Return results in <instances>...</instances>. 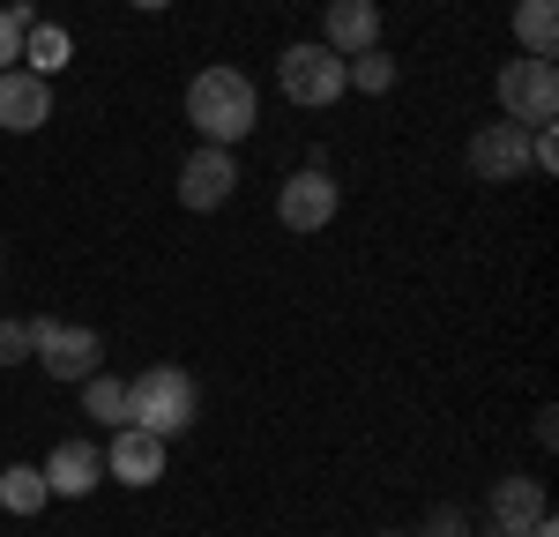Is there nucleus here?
Segmentation results:
<instances>
[{"label":"nucleus","instance_id":"nucleus-1","mask_svg":"<svg viewBox=\"0 0 559 537\" xmlns=\"http://www.w3.org/2000/svg\"><path fill=\"white\" fill-rule=\"evenodd\" d=\"M187 120L202 142L216 150H231V142H247L261 120V90L247 68H194V83H187Z\"/></svg>","mask_w":559,"mask_h":537},{"label":"nucleus","instance_id":"nucleus-2","mask_svg":"<svg viewBox=\"0 0 559 537\" xmlns=\"http://www.w3.org/2000/svg\"><path fill=\"white\" fill-rule=\"evenodd\" d=\"M128 389H134V418L128 426L157 433V441H179V433L202 418V389H194L187 366H150L142 381H128Z\"/></svg>","mask_w":559,"mask_h":537},{"label":"nucleus","instance_id":"nucleus-3","mask_svg":"<svg viewBox=\"0 0 559 537\" xmlns=\"http://www.w3.org/2000/svg\"><path fill=\"white\" fill-rule=\"evenodd\" d=\"M276 90H284L292 105H306V112H321V105H336L350 90V75L321 38H299V45H284V60H276Z\"/></svg>","mask_w":559,"mask_h":537},{"label":"nucleus","instance_id":"nucleus-4","mask_svg":"<svg viewBox=\"0 0 559 537\" xmlns=\"http://www.w3.org/2000/svg\"><path fill=\"white\" fill-rule=\"evenodd\" d=\"M500 120H515V128H552L559 120V68L552 60H508L500 68Z\"/></svg>","mask_w":559,"mask_h":537},{"label":"nucleus","instance_id":"nucleus-5","mask_svg":"<svg viewBox=\"0 0 559 537\" xmlns=\"http://www.w3.org/2000/svg\"><path fill=\"white\" fill-rule=\"evenodd\" d=\"M31 358H38L52 381L83 389L90 373L105 366V344H97V329H83V321H31Z\"/></svg>","mask_w":559,"mask_h":537},{"label":"nucleus","instance_id":"nucleus-6","mask_svg":"<svg viewBox=\"0 0 559 537\" xmlns=\"http://www.w3.org/2000/svg\"><path fill=\"white\" fill-rule=\"evenodd\" d=\"M336 210H344V187H336V172L321 157L276 187V224L284 231H321V224H336Z\"/></svg>","mask_w":559,"mask_h":537},{"label":"nucleus","instance_id":"nucleus-7","mask_svg":"<svg viewBox=\"0 0 559 537\" xmlns=\"http://www.w3.org/2000/svg\"><path fill=\"white\" fill-rule=\"evenodd\" d=\"M239 194V157L231 150H216V142H202V150H187V165H179V210H224Z\"/></svg>","mask_w":559,"mask_h":537},{"label":"nucleus","instance_id":"nucleus-8","mask_svg":"<svg viewBox=\"0 0 559 537\" xmlns=\"http://www.w3.org/2000/svg\"><path fill=\"white\" fill-rule=\"evenodd\" d=\"M463 157H471L477 179H522L530 172V128H515V120H485Z\"/></svg>","mask_w":559,"mask_h":537},{"label":"nucleus","instance_id":"nucleus-9","mask_svg":"<svg viewBox=\"0 0 559 537\" xmlns=\"http://www.w3.org/2000/svg\"><path fill=\"white\" fill-rule=\"evenodd\" d=\"M38 470H45V486H52V500H90L97 478H105V448L97 441H60Z\"/></svg>","mask_w":559,"mask_h":537},{"label":"nucleus","instance_id":"nucleus-10","mask_svg":"<svg viewBox=\"0 0 559 537\" xmlns=\"http://www.w3.org/2000/svg\"><path fill=\"white\" fill-rule=\"evenodd\" d=\"M52 120V83L31 75V68H8L0 75V128L8 134H38Z\"/></svg>","mask_w":559,"mask_h":537},{"label":"nucleus","instance_id":"nucleus-11","mask_svg":"<svg viewBox=\"0 0 559 537\" xmlns=\"http://www.w3.org/2000/svg\"><path fill=\"white\" fill-rule=\"evenodd\" d=\"M321 31H329L321 45H329L336 60H358V52H373V45H381V8H373V0H329Z\"/></svg>","mask_w":559,"mask_h":537},{"label":"nucleus","instance_id":"nucleus-12","mask_svg":"<svg viewBox=\"0 0 559 537\" xmlns=\"http://www.w3.org/2000/svg\"><path fill=\"white\" fill-rule=\"evenodd\" d=\"M105 470H112L120 486H157V478H165V441L142 433V426H120L112 448H105Z\"/></svg>","mask_w":559,"mask_h":537},{"label":"nucleus","instance_id":"nucleus-13","mask_svg":"<svg viewBox=\"0 0 559 537\" xmlns=\"http://www.w3.org/2000/svg\"><path fill=\"white\" fill-rule=\"evenodd\" d=\"M537 515H545V486H537V478H500V486H492V530L522 537Z\"/></svg>","mask_w":559,"mask_h":537},{"label":"nucleus","instance_id":"nucleus-14","mask_svg":"<svg viewBox=\"0 0 559 537\" xmlns=\"http://www.w3.org/2000/svg\"><path fill=\"white\" fill-rule=\"evenodd\" d=\"M515 45L530 60L559 52V0H515Z\"/></svg>","mask_w":559,"mask_h":537},{"label":"nucleus","instance_id":"nucleus-15","mask_svg":"<svg viewBox=\"0 0 559 537\" xmlns=\"http://www.w3.org/2000/svg\"><path fill=\"white\" fill-rule=\"evenodd\" d=\"M83 410L97 418V426H112V433H120V426L134 418V389L120 381V373H105V366H97V373L83 381Z\"/></svg>","mask_w":559,"mask_h":537},{"label":"nucleus","instance_id":"nucleus-16","mask_svg":"<svg viewBox=\"0 0 559 537\" xmlns=\"http://www.w3.org/2000/svg\"><path fill=\"white\" fill-rule=\"evenodd\" d=\"M45 500H52V486H45L38 463H8L0 470V508L8 515H45Z\"/></svg>","mask_w":559,"mask_h":537},{"label":"nucleus","instance_id":"nucleus-17","mask_svg":"<svg viewBox=\"0 0 559 537\" xmlns=\"http://www.w3.org/2000/svg\"><path fill=\"white\" fill-rule=\"evenodd\" d=\"M68 52H75V45H68V31H52V23H31V31H23V68L45 75V83L68 68Z\"/></svg>","mask_w":559,"mask_h":537},{"label":"nucleus","instance_id":"nucleus-18","mask_svg":"<svg viewBox=\"0 0 559 537\" xmlns=\"http://www.w3.org/2000/svg\"><path fill=\"white\" fill-rule=\"evenodd\" d=\"M344 75L358 97H388L395 90V52L388 45H373V52H358V60H344Z\"/></svg>","mask_w":559,"mask_h":537},{"label":"nucleus","instance_id":"nucleus-19","mask_svg":"<svg viewBox=\"0 0 559 537\" xmlns=\"http://www.w3.org/2000/svg\"><path fill=\"white\" fill-rule=\"evenodd\" d=\"M31 23H38V15H31L23 0H15V8H0V75H8V68H23V31H31Z\"/></svg>","mask_w":559,"mask_h":537},{"label":"nucleus","instance_id":"nucleus-20","mask_svg":"<svg viewBox=\"0 0 559 537\" xmlns=\"http://www.w3.org/2000/svg\"><path fill=\"white\" fill-rule=\"evenodd\" d=\"M411 537H471V515H463V508H432Z\"/></svg>","mask_w":559,"mask_h":537},{"label":"nucleus","instance_id":"nucleus-21","mask_svg":"<svg viewBox=\"0 0 559 537\" xmlns=\"http://www.w3.org/2000/svg\"><path fill=\"white\" fill-rule=\"evenodd\" d=\"M31 358V321H0V366H23Z\"/></svg>","mask_w":559,"mask_h":537},{"label":"nucleus","instance_id":"nucleus-22","mask_svg":"<svg viewBox=\"0 0 559 537\" xmlns=\"http://www.w3.org/2000/svg\"><path fill=\"white\" fill-rule=\"evenodd\" d=\"M522 537H559V530H552V508H545V515H537V523H530Z\"/></svg>","mask_w":559,"mask_h":537},{"label":"nucleus","instance_id":"nucleus-23","mask_svg":"<svg viewBox=\"0 0 559 537\" xmlns=\"http://www.w3.org/2000/svg\"><path fill=\"white\" fill-rule=\"evenodd\" d=\"M134 15H165V8H173V0H128Z\"/></svg>","mask_w":559,"mask_h":537},{"label":"nucleus","instance_id":"nucleus-24","mask_svg":"<svg viewBox=\"0 0 559 537\" xmlns=\"http://www.w3.org/2000/svg\"><path fill=\"white\" fill-rule=\"evenodd\" d=\"M381 537H411V530H381Z\"/></svg>","mask_w":559,"mask_h":537}]
</instances>
